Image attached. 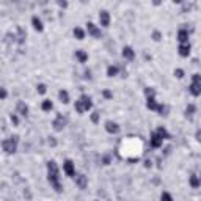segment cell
<instances>
[{
  "mask_svg": "<svg viewBox=\"0 0 201 201\" xmlns=\"http://www.w3.org/2000/svg\"><path fill=\"white\" fill-rule=\"evenodd\" d=\"M160 201H173V196L168 192H162V195H160Z\"/></svg>",
  "mask_w": 201,
  "mask_h": 201,
  "instance_id": "25",
  "label": "cell"
},
{
  "mask_svg": "<svg viewBox=\"0 0 201 201\" xmlns=\"http://www.w3.org/2000/svg\"><path fill=\"white\" fill-rule=\"evenodd\" d=\"M2 148L6 154H13L16 153L17 149V137H11V138H6L2 141Z\"/></svg>",
  "mask_w": 201,
  "mask_h": 201,
  "instance_id": "4",
  "label": "cell"
},
{
  "mask_svg": "<svg viewBox=\"0 0 201 201\" xmlns=\"http://www.w3.org/2000/svg\"><path fill=\"white\" fill-rule=\"evenodd\" d=\"M2 99H6V90L2 88Z\"/></svg>",
  "mask_w": 201,
  "mask_h": 201,
  "instance_id": "35",
  "label": "cell"
},
{
  "mask_svg": "<svg viewBox=\"0 0 201 201\" xmlns=\"http://www.w3.org/2000/svg\"><path fill=\"white\" fill-rule=\"evenodd\" d=\"M63 171H64L68 176H71V178L75 176V165H74L72 160H69V159L64 160V164H63Z\"/></svg>",
  "mask_w": 201,
  "mask_h": 201,
  "instance_id": "5",
  "label": "cell"
},
{
  "mask_svg": "<svg viewBox=\"0 0 201 201\" xmlns=\"http://www.w3.org/2000/svg\"><path fill=\"white\" fill-rule=\"evenodd\" d=\"M91 107H93V101L90 96L87 95H82L77 101H75V105H74V109L79 112V113H85L88 110H91Z\"/></svg>",
  "mask_w": 201,
  "mask_h": 201,
  "instance_id": "2",
  "label": "cell"
},
{
  "mask_svg": "<svg viewBox=\"0 0 201 201\" xmlns=\"http://www.w3.org/2000/svg\"><path fill=\"white\" fill-rule=\"evenodd\" d=\"M87 30L91 36H95V38H101V29H98V27L93 24V22H88L87 24Z\"/></svg>",
  "mask_w": 201,
  "mask_h": 201,
  "instance_id": "8",
  "label": "cell"
},
{
  "mask_svg": "<svg viewBox=\"0 0 201 201\" xmlns=\"http://www.w3.org/2000/svg\"><path fill=\"white\" fill-rule=\"evenodd\" d=\"M58 98H60V101H61L63 104H68V102H69V93L66 91V90H61V91L58 93Z\"/></svg>",
  "mask_w": 201,
  "mask_h": 201,
  "instance_id": "21",
  "label": "cell"
},
{
  "mask_svg": "<svg viewBox=\"0 0 201 201\" xmlns=\"http://www.w3.org/2000/svg\"><path fill=\"white\" fill-rule=\"evenodd\" d=\"M41 109H43L44 112H50V110L53 109L52 101H50V99H44V101H43V104H41Z\"/></svg>",
  "mask_w": 201,
  "mask_h": 201,
  "instance_id": "23",
  "label": "cell"
},
{
  "mask_svg": "<svg viewBox=\"0 0 201 201\" xmlns=\"http://www.w3.org/2000/svg\"><path fill=\"white\" fill-rule=\"evenodd\" d=\"M185 113H187V115H193V113H195V105H193V104L187 105V109H185Z\"/></svg>",
  "mask_w": 201,
  "mask_h": 201,
  "instance_id": "28",
  "label": "cell"
},
{
  "mask_svg": "<svg viewBox=\"0 0 201 201\" xmlns=\"http://www.w3.org/2000/svg\"><path fill=\"white\" fill-rule=\"evenodd\" d=\"M66 124V119L63 118V115H58L55 118V121H53V127H55V130H61Z\"/></svg>",
  "mask_w": 201,
  "mask_h": 201,
  "instance_id": "13",
  "label": "cell"
},
{
  "mask_svg": "<svg viewBox=\"0 0 201 201\" xmlns=\"http://www.w3.org/2000/svg\"><path fill=\"white\" fill-rule=\"evenodd\" d=\"M157 112H159V115H168V107L160 104V105H159V109H157Z\"/></svg>",
  "mask_w": 201,
  "mask_h": 201,
  "instance_id": "26",
  "label": "cell"
},
{
  "mask_svg": "<svg viewBox=\"0 0 201 201\" xmlns=\"http://www.w3.org/2000/svg\"><path fill=\"white\" fill-rule=\"evenodd\" d=\"M105 130L109 132V133H118L119 132V126L113 121H107L105 123Z\"/></svg>",
  "mask_w": 201,
  "mask_h": 201,
  "instance_id": "12",
  "label": "cell"
},
{
  "mask_svg": "<svg viewBox=\"0 0 201 201\" xmlns=\"http://www.w3.org/2000/svg\"><path fill=\"white\" fill-rule=\"evenodd\" d=\"M99 24L102 27H109L110 25V14H109V11H101L99 13Z\"/></svg>",
  "mask_w": 201,
  "mask_h": 201,
  "instance_id": "7",
  "label": "cell"
},
{
  "mask_svg": "<svg viewBox=\"0 0 201 201\" xmlns=\"http://www.w3.org/2000/svg\"><path fill=\"white\" fill-rule=\"evenodd\" d=\"M107 75L109 77H115V75H118V66H109L107 68Z\"/></svg>",
  "mask_w": 201,
  "mask_h": 201,
  "instance_id": "24",
  "label": "cell"
},
{
  "mask_svg": "<svg viewBox=\"0 0 201 201\" xmlns=\"http://www.w3.org/2000/svg\"><path fill=\"white\" fill-rule=\"evenodd\" d=\"M17 113L22 115V116H27V113H29V107H27L24 102H19L17 104Z\"/></svg>",
  "mask_w": 201,
  "mask_h": 201,
  "instance_id": "20",
  "label": "cell"
},
{
  "mask_svg": "<svg viewBox=\"0 0 201 201\" xmlns=\"http://www.w3.org/2000/svg\"><path fill=\"white\" fill-rule=\"evenodd\" d=\"M195 137H196V140L201 143V129H199V130H196V135H195Z\"/></svg>",
  "mask_w": 201,
  "mask_h": 201,
  "instance_id": "34",
  "label": "cell"
},
{
  "mask_svg": "<svg viewBox=\"0 0 201 201\" xmlns=\"http://www.w3.org/2000/svg\"><path fill=\"white\" fill-rule=\"evenodd\" d=\"M189 91L192 96H199L201 95V74H193L192 75V83L189 87Z\"/></svg>",
  "mask_w": 201,
  "mask_h": 201,
  "instance_id": "3",
  "label": "cell"
},
{
  "mask_svg": "<svg viewBox=\"0 0 201 201\" xmlns=\"http://www.w3.org/2000/svg\"><path fill=\"white\" fill-rule=\"evenodd\" d=\"M91 121H93V123H98V121H99V113H98V112H95V113L91 115Z\"/></svg>",
  "mask_w": 201,
  "mask_h": 201,
  "instance_id": "30",
  "label": "cell"
},
{
  "mask_svg": "<svg viewBox=\"0 0 201 201\" xmlns=\"http://www.w3.org/2000/svg\"><path fill=\"white\" fill-rule=\"evenodd\" d=\"M153 39H154V41H159V39H160V33H159V32H154V33H153Z\"/></svg>",
  "mask_w": 201,
  "mask_h": 201,
  "instance_id": "33",
  "label": "cell"
},
{
  "mask_svg": "<svg viewBox=\"0 0 201 201\" xmlns=\"http://www.w3.org/2000/svg\"><path fill=\"white\" fill-rule=\"evenodd\" d=\"M75 58L79 60V63H85L88 60V53L82 49H79V50H75Z\"/></svg>",
  "mask_w": 201,
  "mask_h": 201,
  "instance_id": "16",
  "label": "cell"
},
{
  "mask_svg": "<svg viewBox=\"0 0 201 201\" xmlns=\"http://www.w3.org/2000/svg\"><path fill=\"white\" fill-rule=\"evenodd\" d=\"M74 36H75V39H79V41H82V39L85 38V32L82 30V29H80V27H75V29H74Z\"/></svg>",
  "mask_w": 201,
  "mask_h": 201,
  "instance_id": "22",
  "label": "cell"
},
{
  "mask_svg": "<svg viewBox=\"0 0 201 201\" xmlns=\"http://www.w3.org/2000/svg\"><path fill=\"white\" fill-rule=\"evenodd\" d=\"M146 107H148L149 110H157L159 104L156 102V98H148V99H146Z\"/></svg>",
  "mask_w": 201,
  "mask_h": 201,
  "instance_id": "17",
  "label": "cell"
},
{
  "mask_svg": "<svg viewBox=\"0 0 201 201\" xmlns=\"http://www.w3.org/2000/svg\"><path fill=\"white\" fill-rule=\"evenodd\" d=\"M149 143H151V148H160V146H162V143H164V140L160 138V137H159V133L154 130V132L151 133Z\"/></svg>",
  "mask_w": 201,
  "mask_h": 201,
  "instance_id": "6",
  "label": "cell"
},
{
  "mask_svg": "<svg viewBox=\"0 0 201 201\" xmlns=\"http://www.w3.org/2000/svg\"><path fill=\"white\" fill-rule=\"evenodd\" d=\"M189 182H190V185L193 187V189H198V187L201 185V181H199V176H196V175H192V176L189 178Z\"/></svg>",
  "mask_w": 201,
  "mask_h": 201,
  "instance_id": "18",
  "label": "cell"
},
{
  "mask_svg": "<svg viewBox=\"0 0 201 201\" xmlns=\"http://www.w3.org/2000/svg\"><path fill=\"white\" fill-rule=\"evenodd\" d=\"M145 93H146V98H154V96H156V91H154L153 88H146Z\"/></svg>",
  "mask_w": 201,
  "mask_h": 201,
  "instance_id": "27",
  "label": "cell"
},
{
  "mask_svg": "<svg viewBox=\"0 0 201 201\" xmlns=\"http://www.w3.org/2000/svg\"><path fill=\"white\" fill-rule=\"evenodd\" d=\"M47 178H49V182L50 185L55 189V192H61V184H60V171H58V167H57V162H50L47 164Z\"/></svg>",
  "mask_w": 201,
  "mask_h": 201,
  "instance_id": "1",
  "label": "cell"
},
{
  "mask_svg": "<svg viewBox=\"0 0 201 201\" xmlns=\"http://www.w3.org/2000/svg\"><path fill=\"white\" fill-rule=\"evenodd\" d=\"M175 75H176L178 79H182V77H184V71H182V69H175Z\"/></svg>",
  "mask_w": 201,
  "mask_h": 201,
  "instance_id": "31",
  "label": "cell"
},
{
  "mask_svg": "<svg viewBox=\"0 0 201 201\" xmlns=\"http://www.w3.org/2000/svg\"><path fill=\"white\" fill-rule=\"evenodd\" d=\"M32 25H33V29H35L36 32H43V30H44L43 21L39 19L38 16H33V17H32Z\"/></svg>",
  "mask_w": 201,
  "mask_h": 201,
  "instance_id": "11",
  "label": "cell"
},
{
  "mask_svg": "<svg viewBox=\"0 0 201 201\" xmlns=\"http://www.w3.org/2000/svg\"><path fill=\"white\" fill-rule=\"evenodd\" d=\"M123 58L127 60V61H132L133 58H135V52H133V49L130 46H126L123 49Z\"/></svg>",
  "mask_w": 201,
  "mask_h": 201,
  "instance_id": "9",
  "label": "cell"
},
{
  "mask_svg": "<svg viewBox=\"0 0 201 201\" xmlns=\"http://www.w3.org/2000/svg\"><path fill=\"white\" fill-rule=\"evenodd\" d=\"M178 52H179V55L184 57V58L189 57V55H190V44H179Z\"/></svg>",
  "mask_w": 201,
  "mask_h": 201,
  "instance_id": "14",
  "label": "cell"
},
{
  "mask_svg": "<svg viewBox=\"0 0 201 201\" xmlns=\"http://www.w3.org/2000/svg\"><path fill=\"white\" fill-rule=\"evenodd\" d=\"M74 179H75V184L80 187V189H85L87 187V176H83V175H75L74 176Z\"/></svg>",
  "mask_w": 201,
  "mask_h": 201,
  "instance_id": "15",
  "label": "cell"
},
{
  "mask_svg": "<svg viewBox=\"0 0 201 201\" xmlns=\"http://www.w3.org/2000/svg\"><path fill=\"white\" fill-rule=\"evenodd\" d=\"M104 96H107V98H110V96H112V93H110V91H104Z\"/></svg>",
  "mask_w": 201,
  "mask_h": 201,
  "instance_id": "36",
  "label": "cell"
},
{
  "mask_svg": "<svg viewBox=\"0 0 201 201\" xmlns=\"http://www.w3.org/2000/svg\"><path fill=\"white\" fill-rule=\"evenodd\" d=\"M36 90H38V93H39V95H44L47 88H46V85H44V83H39V85L36 87Z\"/></svg>",
  "mask_w": 201,
  "mask_h": 201,
  "instance_id": "29",
  "label": "cell"
},
{
  "mask_svg": "<svg viewBox=\"0 0 201 201\" xmlns=\"http://www.w3.org/2000/svg\"><path fill=\"white\" fill-rule=\"evenodd\" d=\"M199 181H201V175H199Z\"/></svg>",
  "mask_w": 201,
  "mask_h": 201,
  "instance_id": "37",
  "label": "cell"
},
{
  "mask_svg": "<svg viewBox=\"0 0 201 201\" xmlns=\"http://www.w3.org/2000/svg\"><path fill=\"white\" fill-rule=\"evenodd\" d=\"M11 123L14 124V126H17V124H19V118H17L16 115H11Z\"/></svg>",
  "mask_w": 201,
  "mask_h": 201,
  "instance_id": "32",
  "label": "cell"
},
{
  "mask_svg": "<svg viewBox=\"0 0 201 201\" xmlns=\"http://www.w3.org/2000/svg\"><path fill=\"white\" fill-rule=\"evenodd\" d=\"M178 41L179 44H189V32L185 29H181L178 32Z\"/></svg>",
  "mask_w": 201,
  "mask_h": 201,
  "instance_id": "10",
  "label": "cell"
},
{
  "mask_svg": "<svg viewBox=\"0 0 201 201\" xmlns=\"http://www.w3.org/2000/svg\"><path fill=\"white\" fill-rule=\"evenodd\" d=\"M156 132L159 133V137L162 138V140H167V138H170V133H168V130H167L165 127H162V126H160V127H157V130H156Z\"/></svg>",
  "mask_w": 201,
  "mask_h": 201,
  "instance_id": "19",
  "label": "cell"
}]
</instances>
